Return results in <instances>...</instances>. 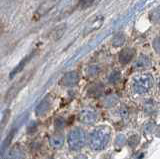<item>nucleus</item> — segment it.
I'll list each match as a JSON object with an SVG mask.
<instances>
[{
  "mask_svg": "<svg viewBox=\"0 0 160 159\" xmlns=\"http://www.w3.org/2000/svg\"><path fill=\"white\" fill-rule=\"evenodd\" d=\"M78 74L76 72H68L62 77L60 83L64 86H74L78 82Z\"/></svg>",
  "mask_w": 160,
  "mask_h": 159,
  "instance_id": "obj_5",
  "label": "nucleus"
},
{
  "mask_svg": "<svg viewBox=\"0 0 160 159\" xmlns=\"http://www.w3.org/2000/svg\"><path fill=\"white\" fill-rule=\"evenodd\" d=\"M154 48L157 51H160V38H157L154 40Z\"/></svg>",
  "mask_w": 160,
  "mask_h": 159,
  "instance_id": "obj_16",
  "label": "nucleus"
},
{
  "mask_svg": "<svg viewBox=\"0 0 160 159\" xmlns=\"http://www.w3.org/2000/svg\"><path fill=\"white\" fill-rule=\"evenodd\" d=\"M80 120L85 124H92L97 120V113L93 109H84L80 112Z\"/></svg>",
  "mask_w": 160,
  "mask_h": 159,
  "instance_id": "obj_4",
  "label": "nucleus"
},
{
  "mask_svg": "<svg viewBox=\"0 0 160 159\" xmlns=\"http://www.w3.org/2000/svg\"><path fill=\"white\" fill-rule=\"evenodd\" d=\"M158 85H159V89H160V80H159V84H158Z\"/></svg>",
  "mask_w": 160,
  "mask_h": 159,
  "instance_id": "obj_19",
  "label": "nucleus"
},
{
  "mask_svg": "<svg viewBox=\"0 0 160 159\" xmlns=\"http://www.w3.org/2000/svg\"><path fill=\"white\" fill-rule=\"evenodd\" d=\"M111 136V130L107 126H99L90 134L89 145L95 151L103 150L107 147Z\"/></svg>",
  "mask_w": 160,
  "mask_h": 159,
  "instance_id": "obj_1",
  "label": "nucleus"
},
{
  "mask_svg": "<svg viewBox=\"0 0 160 159\" xmlns=\"http://www.w3.org/2000/svg\"><path fill=\"white\" fill-rule=\"evenodd\" d=\"M67 142L71 150H80L86 143V134L81 128H74L68 134Z\"/></svg>",
  "mask_w": 160,
  "mask_h": 159,
  "instance_id": "obj_3",
  "label": "nucleus"
},
{
  "mask_svg": "<svg viewBox=\"0 0 160 159\" xmlns=\"http://www.w3.org/2000/svg\"><path fill=\"white\" fill-rule=\"evenodd\" d=\"M123 36H124L123 34H118V35L115 36V38H114V45L115 46L122 45L125 40V37H123Z\"/></svg>",
  "mask_w": 160,
  "mask_h": 159,
  "instance_id": "obj_13",
  "label": "nucleus"
},
{
  "mask_svg": "<svg viewBox=\"0 0 160 159\" xmlns=\"http://www.w3.org/2000/svg\"><path fill=\"white\" fill-rule=\"evenodd\" d=\"M49 143L54 148H60L64 144V137L62 135H53L50 137Z\"/></svg>",
  "mask_w": 160,
  "mask_h": 159,
  "instance_id": "obj_9",
  "label": "nucleus"
},
{
  "mask_svg": "<svg viewBox=\"0 0 160 159\" xmlns=\"http://www.w3.org/2000/svg\"><path fill=\"white\" fill-rule=\"evenodd\" d=\"M5 159H25V154L22 148L16 145L10 149V151L7 153Z\"/></svg>",
  "mask_w": 160,
  "mask_h": 159,
  "instance_id": "obj_6",
  "label": "nucleus"
},
{
  "mask_svg": "<svg viewBox=\"0 0 160 159\" xmlns=\"http://www.w3.org/2000/svg\"><path fill=\"white\" fill-rule=\"evenodd\" d=\"M133 55H134V51L132 50V49H130V48L123 49V50L119 54V61L122 64H126L129 61L132 60Z\"/></svg>",
  "mask_w": 160,
  "mask_h": 159,
  "instance_id": "obj_7",
  "label": "nucleus"
},
{
  "mask_svg": "<svg viewBox=\"0 0 160 159\" xmlns=\"http://www.w3.org/2000/svg\"><path fill=\"white\" fill-rule=\"evenodd\" d=\"M149 65H150V60L146 56H140L134 64L135 68H137V69H145Z\"/></svg>",
  "mask_w": 160,
  "mask_h": 159,
  "instance_id": "obj_10",
  "label": "nucleus"
},
{
  "mask_svg": "<svg viewBox=\"0 0 160 159\" xmlns=\"http://www.w3.org/2000/svg\"><path fill=\"white\" fill-rule=\"evenodd\" d=\"M55 127L57 129H62L65 125V121L63 118H57L56 120H55Z\"/></svg>",
  "mask_w": 160,
  "mask_h": 159,
  "instance_id": "obj_14",
  "label": "nucleus"
},
{
  "mask_svg": "<svg viewBox=\"0 0 160 159\" xmlns=\"http://www.w3.org/2000/svg\"><path fill=\"white\" fill-rule=\"evenodd\" d=\"M93 2H94V0H81V1H80V7L86 8L91 5Z\"/></svg>",
  "mask_w": 160,
  "mask_h": 159,
  "instance_id": "obj_15",
  "label": "nucleus"
},
{
  "mask_svg": "<svg viewBox=\"0 0 160 159\" xmlns=\"http://www.w3.org/2000/svg\"><path fill=\"white\" fill-rule=\"evenodd\" d=\"M50 108V101L48 99H44L42 102H40L39 105L36 107V114L37 115H43L46 113Z\"/></svg>",
  "mask_w": 160,
  "mask_h": 159,
  "instance_id": "obj_8",
  "label": "nucleus"
},
{
  "mask_svg": "<svg viewBox=\"0 0 160 159\" xmlns=\"http://www.w3.org/2000/svg\"><path fill=\"white\" fill-rule=\"evenodd\" d=\"M74 159H87V157L85 155H78L77 157H75Z\"/></svg>",
  "mask_w": 160,
  "mask_h": 159,
  "instance_id": "obj_17",
  "label": "nucleus"
},
{
  "mask_svg": "<svg viewBox=\"0 0 160 159\" xmlns=\"http://www.w3.org/2000/svg\"><path fill=\"white\" fill-rule=\"evenodd\" d=\"M1 29H2V24H1V22H0V32H1Z\"/></svg>",
  "mask_w": 160,
  "mask_h": 159,
  "instance_id": "obj_18",
  "label": "nucleus"
},
{
  "mask_svg": "<svg viewBox=\"0 0 160 159\" xmlns=\"http://www.w3.org/2000/svg\"><path fill=\"white\" fill-rule=\"evenodd\" d=\"M153 86V79L150 74H140L133 78L132 91L136 94H146Z\"/></svg>",
  "mask_w": 160,
  "mask_h": 159,
  "instance_id": "obj_2",
  "label": "nucleus"
},
{
  "mask_svg": "<svg viewBox=\"0 0 160 159\" xmlns=\"http://www.w3.org/2000/svg\"><path fill=\"white\" fill-rule=\"evenodd\" d=\"M125 143H126V137H125L123 134H119V135H117L116 139H115V145L117 147H122Z\"/></svg>",
  "mask_w": 160,
  "mask_h": 159,
  "instance_id": "obj_12",
  "label": "nucleus"
},
{
  "mask_svg": "<svg viewBox=\"0 0 160 159\" xmlns=\"http://www.w3.org/2000/svg\"><path fill=\"white\" fill-rule=\"evenodd\" d=\"M32 54H33V53H32ZM32 54H30L29 56L25 57V58L23 59V60H22L21 62H20V63H19V65H18V66H17L16 68H15V69H14V70H13V71H12L11 73H10V77H13V76L15 75V74H17L18 72H20V71L22 70V69L24 68V66H25V65H26V64H27L28 60H29L30 58H31Z\"/></svg>",
  "mask_w": 160,
  "mask_h": 159,
  "instance_id": "obj_11",
  "label": "nucleus"
}]
</instances>
